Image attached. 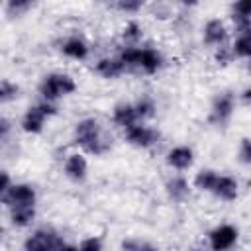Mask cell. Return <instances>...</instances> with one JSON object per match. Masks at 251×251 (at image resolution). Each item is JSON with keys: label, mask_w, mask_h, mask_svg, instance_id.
<instances>
[{"label": "cell", "mask_w": 251, "mask_h": 251, "mask_svg": "<svg viewBox=\"0 0 251 251\" xmlns=\"http://www.w3.org/2000/svg\"><path fill=\"white\" fill-rule=\"evenodd\" d=\"M167 165L175 171H188L194 165V151L188 145H175L167 151Z\"/></svg>", "instance_id": "obj_12"}, {"label": "cell", "mask_w": 251, "mask_h": 251, "mask_svg": "<svg viewBox=\"0 0 251 251\" xmlns=\"http://www.w3.org/2000/svg\"><path fill=\"white\" fill-rule=\"evenodd\" d=\"M239 239V229L231 224H220L208 233V245L212 251H229Z\"/></svg>", "instance_id": "obj_8"}, {"label": "cell", "mask_w": 251, "mask_h": 251, "mask_svg": "<svg viewBox=\"0 0 251 251\" xmlns=\"http://www.w3.org/2000/svg\"><path fill=\"white\" fill-rule=\"evenodd\" d=\"M94 71H96L98 76L108 78V80H114V78H120L127 71V67L116 55V57H102V59H98V63L94 65Z\"/></svg>", "instance_id": "obj_13"}, {"label": "cell", "mask_w": 251, "mask_h": 251, "mask_svg": "<svg viewBox=\"0 0 251 251\" xmlns=\"http://www.w3.org/2000/svg\"><path fill=\"white\" fill-rule=\"evenodd\" d=\"M198 251H200V249H198Z\"/></svg>", "instance_id": "obj_36"}, {"label": "cell", "mask_w": 251, "mask_h": 251, "mask_svg": "<svg viewBox=\"0 0 251 251\" xmlns=\"http://www.w3.org/2000/svg\"><path fill=\"white\" fill-rule=\"evenodd\" d=\"M214 61H216V65H220V67H227V65L233 61L231 45H229V47H227V45H222V47H218V49L214 51Z\"/></svg>", "instance_id": "obj_26"}, {"label": "cell", "mask_w": 251, "mask_h": 251, "mask_svg": "<svg viewBox=\"0 0 251 251\" xmlns=\"http://www.w3.org/2000/svg\"><path fill=\"white\" fill-rule=\"evenodd\" d=\"M231 53L237 59H251V37L249 35H237L231 43Z\"/></svg>", "instance_id": "obj_22"}, {"label": "cell", "mask_w": 251, "mask_h": 251, "mask_svg": "<svg viewBox=\"0 0 251 251\" xmlns=\"http://www.w3.org/2000/svg\"><path fill=\"white\" fill-rule=\"evenodd\" d=\"M73 139L84 153L94 155V157L108 153L112 147V139L106 135L104 127L100 126V122L96 118L78 120L73 129Z\"/></svg>", "instance_id": "obj_1"}, {"label": "cell", "mask_w": 251, "mask_h": 251, "mask_svg": "<svg viewBox=\"0 0 251 251\" xmlns=\"http://www.w3.org/2000/svg\"><path fill=\"white\" fill-rule=\"evenodd\" d=\"M247 73H249V75H251V59H249V61H247Z\"/></svg>", "instance_id": "obj_35"}, {"label": "cell", "mask_w": 251, "mask_h": 251, "mask_svg": "<svg viewBox=\"0 0 251 251\" xmlns=\"http://www.w3.org/2000/svg\"><path fill=\"white\" fill-rule=\"evenodd\" d=\"M241 100H243V104H245V106H249V108H251V86H247V88L241 92Z\"/></svg>", "instance_id": "obj_33"}, {"label": "cell", "mask_w": 251, "mask_h": 251, "mask_svg": "<svg viewBox=\"0 0 251 251\" xmlns=\"http://www.w3.org/2000/svg\"><path fill=\"white\" fill-rule=\"evenodd\" d=\"M120 247H122V251H159V247L153 245L151 241H143V239H137V237L122 239Z\"/></svg>", "instance_id": "obj_23"}, {"label": "cell", "mask_w": 251, "mask_h": 251, "mask_svg": "<svg viewBox=\"0 0 251 251\" xmlns=\"http://www.w3.org/2000/svg\"><path fill=\"white\" fill-rule=\"evenodd\" d=\"M202 41L208 47H214V49L226 45V41H227V27H226V24L220 18L208 20L204 24V29H202Z\"/></svg>", "instance_id": "obj_10"}, {"label": "cell", "mask_w": 251, "mask_h": 251, "mask_svg": "<svg viewBox=\"0 0 251 251\" xmlns=\"http://www.w3.org/2000/svg\"><path fill=\"white\" fill-rule=\"evenodd\" d=\"M57 112H59V108L55 106V102L41 100V102H37V104L29 106V108L25 110V114L22 116L20 126H22V129H24L25 133L37 135V133H41V131H43L45 122H47L49 118L57 116Z\"/></svg>", "instance_id": "obj_4"}, {"label": "cell", "mask_w": 251, "mask_h": 251, "mask_svg": "<svg viewBox=\"0 0 251 251\" xmlns=\"http://www.w3.org/2000/svg\"><path fill=\"white\" fill-rule=\"evenodd\" d=\"M78 249H80V251H102V239H100L98 235L84 237V239L78 243Z\"/></svg>", "instance_id": "obj_28"}, {"label": "cell", "mask_w": 251, "mask_h": 251, "mask_svg": "<svg viewBox=\"0 0 251 251\" xmlns=\"http://www.w3.org/2000/svg\"><path fill=\"white\" fill-rule=\"evenodd\" d=\"M231 16L251 18V0H239V2L231 4Z\"/></svg>", "instance_id": "obj_29"}, {"label": "cell", "mask_w": 251, "mask_h": 251, "mask_svg": "<svg viewBox=\"0 0 251 251\" xmlns=\"http://www.w3.org/2000/svg\"><path fill=\"white\" fill-rule=\"evenodd\" d=\"M10 224L14 227H27L35 220V206H14L8 208Z\"/></svg>", "instance_id": "obj_18"}, {"label": "cell", "mask_w": 251, "mask_h": 251, "mask_svg": "<svg viewBox=\"0 0 251 251\" xmlns=\"http://www.w3.org/2000/svg\"><path fill=\"white\" fill-rule=\"evenodd\" d=\"M118 57L127 69H137L143 75H155L163 67V55L153 47H122Z\"/></svg>", "instance_id": "obj_2"}, {"label": "cell", "mask_w": 251, "mask_h": 251, "mask_svg": "<svg viewBox=\"0 0 251 251\" xmlns=\"http://www.w3.org/2000/svg\"><path fill=\"white\" fill-rule=\"evenodd\" d=\"M8 131H10V122H8L6 118H2V120H0V137L6 139V137H8Z\"/></svg>", "instance_id": "obj_32"}, {"label": "cell", "mask_w": 251, "mask_h": 251, "mask_svg": "<svg viewBox=\"0 0 251 251\" xmlns=\"http://www.w3.org/2000/svg\"><path fill=\"white\" fill-rule=\"evenodd\" d=\"M59 251H80V249H78V245H69V243H65Z\"/></svg>", "instance_id": "obj_34"}, {"label": "cell", "mask_w": 251, "mask_h": 251, "mask_svg": "<svg viewBox=\"0 0 251 251\" xmlns=\"http://www.w3.org/2000/svg\"><path fill=\"white\" fill-rule=\"evenodd\" d=\"M18 96H20V86L16 82L8 80V78H2V82H0V102L6 104L10 100H16Z\"/></svg>", "instance_id": "obj_24"}, {"label": "cell", "mask_w": 251, "mask_h": 251, "mask_svg": "<svg viewBox=\"0 0 251 251\" xmlns=\"http://www.w3.org/2000/svg\"><path fill=\"white\" fill-rule=\"evenodd\" d=\"M120 12H126V14H135L143 8V0H118L114 4Z\"/></svg>", "instance_id": "obj_27"}, {"label": "cell", "mask_w": 251, "mask_h": 251, "mask_svg": "<svg viewBox=\"0 0 251 251\" xmlns=\"http://www.w3.org/2000/svg\"><path fill=\"white\" fill-rule=\"evenodd\" d=\"M218 176H220L218 171H214V169H202L194 176V186L200 192H210L212 194V190H214V186L218 182Z\"/></svg>", "instance_id": "obj_20"}, {"label": "cell", "mask_w": 251, "mask_h": 251, "mask_svg": "<svg viewBox=\"0 0 251 251\" xmlns=\"http://www.w3.org/2000/svg\"><path fill=\"white\" fill-rule=\"evenodd\" d=\"M133 106H135V112H137L139 122L153 118L155 112H157V104H155V100H153L151 96H147V94H143L141 98H137V100L133 102Z\"/></svg>", "instance_id": "obj_21"}, {"label": "cell", "mask_w": 251, "mask_h": 251, "mask_svg": "<svg viewBox=\"0 0 251 251\" xmlns=\"http://www.w3.org/2000/svg\"><path fill=\"white\" fill-rule=\"evenodd\" d=\"M235 112V96L231 92H222L212 100L210 106V114H208V122L212 126L224 127L229 124L231 116Z\"/></svg>", "instance_id": "obj_6"}, {"label": "cell", "mask_w": 251, "mask_h": 251, "mask_svg": "<svg viewBox=\"0 0 251 251\" xmlns=\"http://www.w3.org/2000/svg\"><path fill=\"white\" fill-rule=\"evenodd\" d=\"M112 122H114L118 127H122L124 131H126L127 127L135 126V124L139 122L137 112H135V106H133L131 102H118V104L114 106V110H112Z\"/></svg>", "instance_id": "obj_14"}, {"label": "cell", "mask_w": 251, "mask_h": 251, "mask_svg": "<svg viewBox=\"0 0 251 251\" xmlns=\"http://www.w3.org/2000/svg\"><path fill=\"white\" fill-rule=\"evenodd\" d=\"M122 41H124V47H137V43L143 39V27L139 22L135 20H129L126 22V25L122 27Z\"/></svg>", "instance_id": "obj_19"}, {"label": "cell", "mask_w": 251, "mask_h": 251, "mask_svg": "<svg viewBox=\"0 0 251 251\" xmlns=\"http://www.w3.org/2000/svg\"><path fill=\"white\" fill-rule=\"evenodd\" d=\"M33 4L31 2H8L6 4V12L10 14V16H20V14H24L25 10H29Z\"/></svg>", "instance_id": "obj_30"}, {"label": "cell", "mask_w": 251, "mask_h": 251, "mask_svg": "<svg viewBox=\"0 0 251 251\" xmlns=\"http://www.w3.org/2000/svg\"><path fill=\"white\" fill-rule=\"evenodd\" d=\"M12 178H10V173L8 171H2L0 173V194H4V192H8L10 188H12Z\"/></svg>", "instance_id": "obj_31"}, {"label": "cell", "mask_w": 251, "mask_h": 251, "mask_svg": "<svg viewBox=\"0 0 251 251\" xmlns=\"http://www.w3.org/2000/svg\"><path fill=\"white\" fill-rule=\"evenodd\" d=\"M63 173L71 182H84L88 175V161L82 153H71L67 155L63 163Z\"/></svg>", "instance_id": "obj_11"}, {"label": "cell", "mask_w": 251, "mask_h": 251, "mask_svg": "<svg viewBox=\"0 0 251 251\" xmlns=\"http://www.w3.org/2000/svg\"><path fill=\"white\" fill-rule=\"evenodd\" d=\"M212 194L216 198L224 200V202H233L237 198V194H239V182L229 175H220Z\"/></svg>", "instance_id": "obj_16"}, {"label": "cell", "mask_w": 251, "mask_h": 251, "mask_svg": "<svg viewBox=\"0 0 251 251\" xmlns=\"http://www.w3.org/2000/svg\"><path fill=\"white\" fill-rule=\"evenodd\" d=\"M165 190L173 202H184L190 196V184L184 176H171L165 184Z\"/></svg>", "instance_id": "obj_17"}, {"label": "cell", "mask_w": 251, "mask_h": 251, "mask_svg": "<svg viewBox=\"0 0 251 251\" xmlns=\"http://www.w3.org/2000/svg\"><path fill=\"white\" fill-rule=\"evenodd\" d=\"M237 161L241 165H251V137H241L237 145Z\"/></svg>", "instance_id": "obj_25"}, {"label": "cell", "mask_w": 251, "mask_h": 251, "mask_svg": "<svg viewBox=\"0 0 251 251\" xmlns=\"http://www.w3.org/2000/svg\"><path fill=\"white\" fill-rule=\"evenodd\" d=\"M61 53L69 59H75V61H84L88 59V53H90V47L88 43L80 37V35H71L67 37L63 43H61Z\"/></svg>", "instance_id": "obj_15"}, {"label": "cell", "mask_w": 251, "mask_h": 251, "mask_svg": "<svg viewBox=\"0 0 251 251\" xmlns=\"http://www.w3.org/2000/svg\"><path fill=\"white\" fill-rule=\"evenodd\" d=\"M65 245L59 231L53 227H37L24 241V251H59Z\"/></svg>", "instance_id": "obj_5"}, {"label": "cell", "mask_w": 251, "mask_h": 251, "mask_svg": "<svg viewBox=\"0 0 251 251\" xmlns=\"http://www.w3.org/2000/svg\"><path fill=\"white\" fill-rule=\"evenodd\" d=\"M0 198H2V204L6 208H14V206H35L37 192L27 182H14L8 192L0 194Z\"/></svg>", "instance_id": "obj_7"}, {"label": "cell", "mask_w": 251, "mask_h": 251, "mask_svg": "<svg viewBox=\"0 0 251 251\" xmlns=\"http://www.w3.org/2000/svg\"><path fill=\"white\" fill-rule=\"evenodd\" d=\"M126 141L131 147L149 149V147H153L159 141V131L155 127H149V126L137 122L135 126H131V127L126 129Z\"/></svg>", "instance_id": "obj_9"}, {"label": "cell", "mask_w": 251, "mask_h": 251, "mask_svg": "<svg viewBox=\"0 0 251 251\" xmlns=\"http://www.w3.org/2000/svg\"><path fill=\"white\" fill-rule=\"evenodd\" d=\"M39 94L47 102H55L63 96H69L76 90V82L67 73H49L39 82Z\"/></svg>", "instance_id": "obj_3"}]
</instances>
